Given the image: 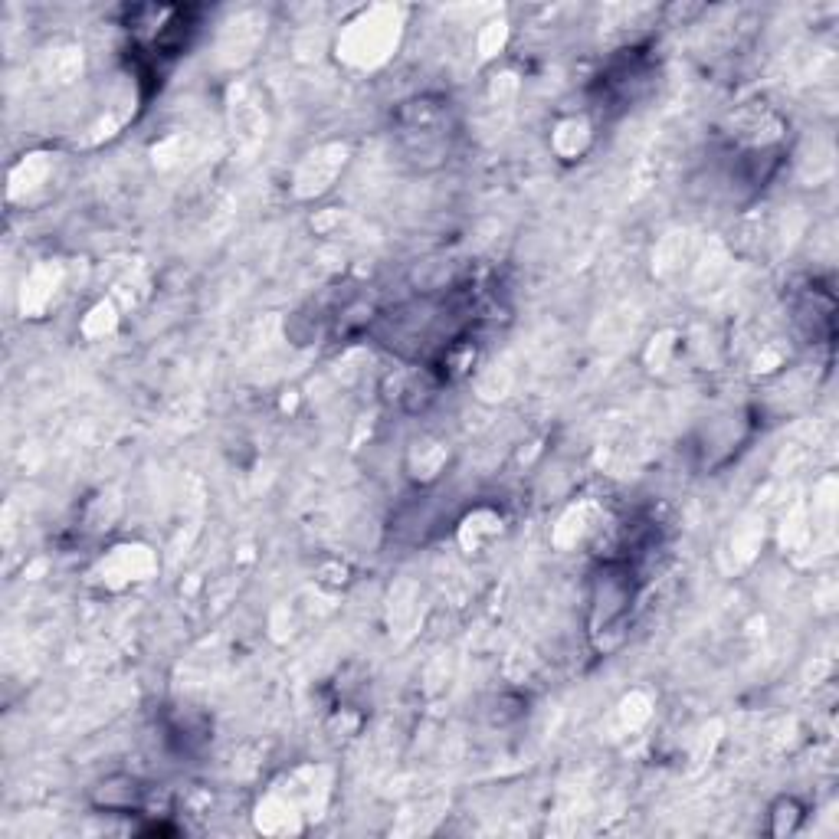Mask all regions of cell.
<instances>
[{
    "instance_id": "obj_1",
    "label": "cell",
    "mask_w": 839,
    "mask_h": 839,
    "mask_svg": "<svg viewBox=\"0 0 839 839\" xmlns=\"http://www.w3.org/2000/svg\"><path fill=\"white\" fill-rule=\"evenodd\" d=\"M141 803V787L132 777H109L105 784H99L96 807L105 810H135Z\"/></svg>"
}]
</instances>
